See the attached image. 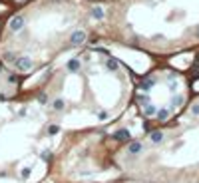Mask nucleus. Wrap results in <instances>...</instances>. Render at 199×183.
<instances>
[{"mask_svg": "<svg viewBox=\"0 0 199 183\" xmlns=\"http://www.w3.org/2000/svg\"><path fill=\"white\" fill-rule=\"evenodd\" d=\"M161 139H163V133H161V131H153V133H152V141H153V143H159Z\"/></svg>", "mask_w": 199, "mask_h": 183, "instance_id": "nucleus-1", "label": "nucleus"}, {"mask_svg": "<svg viewBox=\"0 0 199 183\" xmlns=\"http://www.w3.org/2000/svg\"><path fill=\"white\" fill-rule=\"evenodd\" d=\"M130 151L132 153H139V151H142V143H132L130 145Z\"/></svg>", "mask_w": 199, "mask_h": 183, "instance_id": "nucleus-2", "label": "nucleus"}]
</instances>
